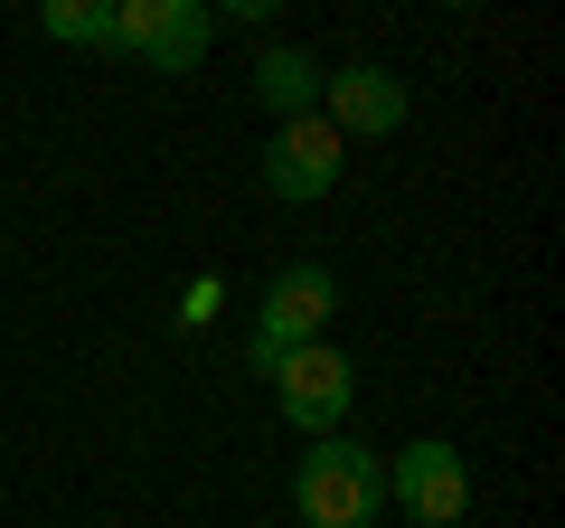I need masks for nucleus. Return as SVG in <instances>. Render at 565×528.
Segmentation results:
<instances>
[{
    "label": "nucleus",
    "mask_w": 565,
    "mask_h": 528,
    "mask_svg": "<svg viewBox=\"0 0 565 528\" xmlns=\"http://www.w3.org/2000/svg\"><path fill=\"white\" fill-rule=\"evenodd\" d=\"M292 509H302V528H377L386 463L367 444H349V434H321V444L292 463Z\"/></svg>",
    "instance_id": "1"
},
{
    "label": "nucleus",
    "mask_w": 565,
    "mask_h": 528,
    "mask_svg": "<svg viewBox=\"0 0 565 528\" xmlns=\"http://www.w3.org/2000/svg\"><path fill=\"white\" fill-rule=\"evenodd\" d=\"M386 463V500L405 509L415 528H452L471 509V472H462V444H444V434H415V444L377 453Z\"/></svg>",
    "instance_id": "5"
},
{
    "label": "nucleus",
    "mask_w": 565,
    "mask_h": 528,
    "mask_svg": "<svg viewBox=\"0 0 565 528\" xmlns=\"http://www.w3.org/2000/svg\"><path fill=\"white\" fill-rule=\"evenodd\" d=\"M340 170H349V142L330 133L321 114H302V123H274V142H264V189H274L282 208H311V199H330V189H340Z\"/></svg>",
    "instance_id": "6"
},
{
    "label": "nucleus",
    "mask_w": 565,
    "mask_h": 528,
    "mask_svg": "<svg viewBox=\"0 0 565 528\" xmlns=\"http://www.w3.org/2000/svg\"><path fill=\"white\" fill-rule=\"evenodd\" d=\"M274 406H282V425H302L311 444L321 434H340V415L359 406V359L349 349H330V340H302V349H282L274 368Z\"/></svg>",
    "instance_id": "3"
},
{
    "label": "nucleus",
    "mask_w": 565,
    "mask_h": 528,
    "mask_svg": "<svg viewBox=\"0 0 565 528\" xmlns=\"http://www.w3.org/2000/svg\"><path fill=\"white\" fill-rule=\"evenodd\" d=\"M114 47L141 57L151 76H189L217 47V10L207 0H114Z\"/></svg>",
    "instance_id": "4"
},
{
    "label": "nucleus",
    "mask_w": 565,
    "mask_h": 528,
    "mask_svg": "<svg viewBox=\"0 0 565 528\" xmlns=\"http://www.w3.org/2000/svg\"><path fill=\"white\" fill-rule=\"evenodd\" d=\"M255 95H264L274 123L321 114V57H302V47H264V57H255Z\"/></svg>",
    "instance_id": "8"
},
{
    "label": "nucleus",
    "mask_w": 565,
    "mask_h": 528,
    "mask_svg": "<svg viewBox=\"0 0 565 528\" xmlns=\"http://www.w3.org/2000/svg\"><path fill=\"white\" fill-rule=\"evenodd\" d=\"M330 311H340V274L330 264H274L264 274V311H255V340H245V359H255V378L282 359V349H302L330 330Z\"/></svg>",
    "instance_id": "2"
},
{
    "label": "nucleus",
    "mask_w": 565,
    "mask_h": 528,
    "mask_svg": "<svg viewBox=\"0 0 565 528\" xmlns=\"http://www.w3.org/2000/svg\"><path fill=\"white\" fill-rule=\"evenodd\" d=\"M321 123L340 142H377L405 123V76L377 57H349V66H321Z\"/></svg>",
    "instance_id": "7"
},
{
    "label": "nucleus",
    "mask_w": 565,
    "mask_h": 528,
    "mask_svg": "<svg viewBox=\"0 0 565 528\" xmlns=\"http://www.w3.org/2000/svg\"><path fill=\"white\" fill-rule=\"evenodd\" d=\"M39 29L57 47H114V0H47Z\"/></svg>",
    "instance_id": "9"
},
{
    "label": "nucleus",
    "mask_w": 565,
    "mask_h": 528,
    "mask_svg": "<svg viewBox=\"0 0 565 528\" xmlns=\"http://www.w3.org/2000/svg\"><path fill=\"white\" fill-rule=\"evenodd\" d=\"M217 303H226V284H217V274H199V284L180 293V330H207V321H217Z\"/></svg>",
    "instance_id": "10"
}]
</instances>
